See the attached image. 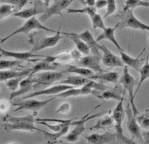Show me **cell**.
<instances>
[{
    "label": "cell",
    "instance_id": "12",
    "mask_svg": "<svg viewBox=\"0 0 149 144\" xmlns=\"http://www.w3.org/2000/svg\"><path fill=\"white\" fill-rule=\"evenodd\" d=\"M101 55H88L81 58L79 62H77L78 66L84 67L91 70L93 72L102 73L105 72L100 65L101 61Z\"/></svg>",
    "mask_w": 149,
    "mask_h": 144
},
{
    "label": "cell",
    "instance_id": "11",
    "mask_svg": "<svg viewBox=\"0 0 149 144\" xmlns=\"http://www.w3.org/2000/svg\"><path fill=\"white\" fill-rule=\"evenodd\" d=\"M99 50L103 53L101 60L104 65L109 68L116 67H125V65L123 62L121 57L112 53L108 48L104 45H99Z\"/></svg>",
    "mask_w": 149,
    "mask_h": 144
},
{
    "label": "cell",
    "instance_id": "34",
    "mask_svg": "<svg viewBox=\"0 0 149 144\" xmlns=\"http://www.w3.org/2000/svg\"><path fill=\"white\" fill-rule=\"evenodd\" d=\"M90 18L91 20L93 29H102L103 31L104 29H106V27L105 25V24H104L102 17L100 14L95 13L94 15H92V16H91Z\"/></svg>",
    "mask_w": 149,
    "mask_h": 144
},
{
    "label": "cell",
    "instance_id": "27",
    "mask_svg": "<svg viewBox=\"0 0 149 144\" xmlns=\"http://www.w3.org/2000/svg\"><path fill=\"white\" fill-rule=\"evenodd\" d=\"M66 35L70 36V38L73 40L76 46V49L79 51L81 54L88 56L90 54L91 49L89 47L85 44L82 40L80 39L75 33H66Z\"/></svg>",
    "mask_w": 149,
    "mask_h": 144
},
{
    "label": "cell",
    "instance_id": "25",
    "mask_svg": "<svg viewBox=\"0 0 149 144\" xmlns=\"http://www.w3.org/2000/svg\"><path fill=\"white\" fill-rule=\"evenodd\" d=\"M90 80L88 78H85L81 76H70L66 79L59 81L58 82L54 83V85L62 84L67 85L72 87H83L87 85L88 82H90Z\"/></svg>",
    "mask_w": 149,
    "mask_h": 144
},
{
    "label": "cell",
    "instance_id": "21",
    "mask_svg": "<svg viewBox=\"0 0 149 144\" xmlns=\"http://www.w3.org/2000/svg\"><path fill=\"white\" fill-rule=\"evenodd\" d=\"M77 35L89 47L92 54L100 55L99 53V44L96 42V40L90 31L87 29L80 34H77Z\"/></svg>",
    "mask_w": 149,
    "mask_h": 144
},
{
    "label": "cell",
    "instance_id": "30",
    "mask_svg": "<svg viewBox=\"0 0 149 144\" xmlns=\"http://www.w3.org/2000/svg\"><path fill=\"white\" fill-rule=\"evenodd\" d=\"M63 72L65 73H74V74L79 75V76L84 77H86L87 78H89V77H91L94 75V72L84 67H81V66L74 65H68V67H67L65 71H63Z\"/></svg>",
    "mask_w": 149,
    "mask_h": 144
},
{
    "label": "cell",
    "instance_id": "17",
    "mask_svg": "<svg viewBox=\"0 0 149 144\" xmlns=\"http://www.w3.org/2000/svg\"><path fill=\"white\" fill-rule=\"evenodd\" d=\"M145 50V48H144L136 58H133L130 56L129 54L126 53L124 51H120L121 58L124 65H125L126 66H130V67L135 70L138 72H139L141 67L142 66V63L146 60L145 58H140V56L143 53Z\"/></svg>",
    "mask_w": 149,
    "mask_h": 144
},
{
    "label": "cell",
    "instance_id": "23",
    "mask_svg": "<svg viewBox=\"0 0 149 144\" xmlns=\"http://www.w3.org/2000/svg\"><path fill=\"white\" fill-rule=\"evenodd\" d=\"M90 80L94 81H100V82H104L107 83H111L116 84L119 82L120 80V75L116 72H104L102 73H98V74L94 75L92 77H89Z\"/></svg>",
    "mask_w": 149,
    "mask_h": 144
},
{
    "label": "cell",
    "instance_id": "13",
    "mask_svg": "<svg viewBox=\"0 0 149 144\" xmlns=\"http://www.w3.org/2000/svg\"><path fill=\"white\" fill-rule=\"evenodd\" d=\"M74 88V87L67 86V85H62V84H58L54 85L53 86L51 87L47 88L46 89H43L41 90H39L37 92H34L33 93L27 95H25L24 97L22 98V100H25V99H32L33 97H37L39 95H57L62 92L66 90L71 89V88Z\"/></svg>",
    "mask_w": 149,
    "mask_h": 144
},
{
    "label": "cell",
    "instance_id": "20",
    "mask_svg": "<svg viewBox=\"0 0 149 144\" xmlns=\"http://www.w3.org/2000/svg\"><path fill=\"white\" fill-rule=\"evenodd\" d=\"M35 86V81L33 79V77L29 75L27 77V78L24 79L22 80V82L20 83V88L18 90L12 92L10 94V99L12 100L14 98H15L18 96L23 95L25 93H27L29 91L31 90L33 87Z\"/></svg>",
    "mask_w": 149,
    "mask_h": 144
},
{
    "label": "cell",
    "instance_id": "37",
    "mask_svg": "<svg viewBox=\"0 0 149 144\" xmlns=\"http://www.w3.org/2000/svg\"><path fill=\"white\" fill-rule=\"evenodd\" d=\"M67 12L69 14L72 13H80V14H87L89 17L97 13V9L95 7H84L81 9H73L69 8L67 10Z\"/></svg>",
    "mask_w": 149,
    "mask_h": 144
},
{
    "label": "cell",
    "instance_id": "14",
    "mask_svg": "<svg viewBox=\"0 0 149 144\" xmlns=\"http://www.w3.org/2000/svg\"><path fill=\"white\" fill-rule=\"evenodd\" d=\"M44 3V1H36V4L33 7L22 10L20 12L13 13L12 16L29 20L30 18L36 17L37 15L42 14L47 8L45 4H43Z\"/></svg>",
    "mask_w": 149,
    "mask_h": 144
},
{
    "label": "cell",
    "instance_id": "2",
    "mask_svg": "<svg viewBox=\"0 0 149 144\" xmlns=\"http://www.w3.org/2000/svg\"><path fill=\"white\" fill-rule=\"evenodd\" d=\"M117 17L120 19L117 23L118 29L130 28L136 30L149 31V25L138 19L133 13V10H129L125 12L121 11L117 15Z\"/></svg>",
    "mask_w": 149,
    "mask_h": 144
},
{
    "label": "cell",
    "instance_id": "33",
    "mask_svg": "<svg viewBox=\"0 0 149 144\" xmlns=\"http://www.w3.org/2000/svg\"><path fill=\"white\" fill-rule=\"evenodd\" d=\"M148 1H141V0H128L125 3V6L122 11H128L129 10H133L139 6L147 7Z\"/></svg>",
    "mask_w": 149,
    "mask_h": 144
},
{
    "label": "cell",
    "instance_id": "46",
    "mask_svg": "<svg viewBox=\"0 0 149 144\" xmlns=\"http://www.w3.org/2000/svg\"><path fill=\"white\" fill-rule=\"evenodd\" d=\"M96 1L95 0H85V1H80V3H82L84 7H94L95 5Z\"/></svg>",
    "mask_w": 149,
    "mask_h": 144
},
{
    "label": "cell",
    "instance_id": "6",
    "mask_svg": "<svg viewBox=\"0 0 149 144\" xmlns=\"http://www.w3.org/2000/svg\"><path fill=\"white\" fill-rule=\"evenodd\" d=\"M73 2V1H72V0H56V1H53V4L50 6H48L46 9L45 12L39 17V21L40 22H44L54 15L63 16V11L68 9Z\"/></svg>",
    "mask_w": 149,
    "mask_h": 144
},
{
    "label": "cell",
    "instance_id": "16",
    "mask_svg": "<svg viewBox=\"0 0 149 144\" xmlns=\"http://www.w3.org/2000/svg\"><path fill=\"white\" fill-rule=\"evenodd\" d=\"M61 34H66V32H61L60 31H58V32L53 36L45 37L42 39L39 44L32 48L31 52L33 53L36 51L55 46L63 38Z\"/></svg>",
    "mask_w": 149,
    "mask_h": 144
},
{
    "label": "cell",
    "instance_id": "36",
    "mask_svg": "<svg viewBox=\"0 0 149 144\" xmlns=\"http://www.w3.org/2000/svg\"><path fill=\"white\" fill-rule=\"evenodd\" d=\"M136 119L140 127L149 129V109H146L144 113L137 115Z\"/></svg>",
    "mask_w": 149,
    "mask_h": 144
},
{
    "label": "cell",
    "instance_id": "22",
    "mask_svg": "<svg viewBox=\"0 0 149 144\" xmlns=\"http://www.w3.org/2000/svg\"><path fill=\"white\" fill-rule=\"evenodd\" d=\"M0 53H1V55H3V56L5 57L12 58L19 61L20 60H29L31 58L35 57H46L44 56H40V55L34 54L31 53V51H30V52H15V51L3 49L1 47H0Z\"/></svg>",
    "mask_w": 149,
    "mask_h": 144
},
{
    "label": "cell",
    "instance_id": "49",
    "mask_svg": "<svg viewBox=\"0 0 149 144\" xmlns=\"http://www.w3.org/2000/svg\"><path fill=\"white\" fill-rule=\"evenodd\" d=\"M10 144H22V143H10Z\"/></svg>",
    "mask_w": 149,
    "mask_h": 144
},
{
    "label": "cell",
    "instance_id": "44",
    "mask_svg": "<svg viewBox=\"0 0 149 144\" xmlns=\"http://www.w3.org/2000/svg\"><path fill=\"white\" fill-rule=\"evenodd\" d=\"M70 54L72 58V60L77 61V63L79 62L80 59L82 58L81 57V54L77 49L73 50L72 52L70 53Z\"/></svg>",
    "mask_w": 149,
    "mask_h": 144
},
{
    "label": "cell",
    "instance_id": "48",
    "mask_svg": "<svg viewBox=\"0 0 149 144\" xmlns=\"http://www.w3.org/2000/svg\"><path fill=\"white\" fill-rule=\"evenodd\" d=\"M122 141L125 142L126 144H139L136 143L135 142H134L132 139H129L128 138L126 137V136H125L123 139L122 140Z\"/></svg>",
    "mask_w": 149,
    "mask_h": 144
},
{
    "label": "cell",
    "instance_id": "5",
    "mask_svg": "<svg viewBox=\"0 0 149 144\" xmlns=\"http://www.w3.org/2000/svg\"><path fill=\"white\" fill-rule=\"evenodd\" d=\"M91 113H88L86 115H85L84 117L81 118L79 120H74L73 121L72 123V125H71V126H74V128L68 135L64 137V138L67 142L70 143H74L78 141L80 138V136L82 135V134L85 130V129H86V128L85 127V123L87 122V121L93 119V118L101 116L104 113H100L95 114H93V115H91Z\"/></svg>",
    "mask_w": 149,
    "mask_h": 144
},
{
    "label": "cell",
    "instance_id": "8",
    "mask_svg": "<svg viewBox=\"0 0 149 144\" xmlns=\"http://www.w3.org/2000/svg\"><path fill=\"white\" fill-rule=\"evenodd\" d=\"M54 97H52L45 101H39L37 100V99H29L20 102L14 103L13 105L17 106V108L14 110V112L24 110L38 112L47 106L50 102L54 100Z\"/></svg>",
    "mask_w": 149,
    "mask_h": 144
},
{
    "label": "cell",
    "instance_id": "18",
    "mask_svg": "<svg viewBox=\"0 0 149 144\" xmlns=\"http://www.w3.org/2000/svg\"><path fill=\"white\" fill-rule=\"evenodd\" d=\"M117 29L118 24L115 25L114 27H106L105 29H104L101 34H100L95 39L96 42H99L102 40H107L113 43L114 45L118 48L119 51H124L122 49V47L120 45V44L117 41L116 37H115V31H116Z\"/></svg>",
    "mask_w": 149,
    "mask_h": 144
},
{
    "label": "cell",
    "instance_id": "45",
    "mask_svg": "<svg viewBox=\"0 0 149 144\" xmlns=\"http://www.w3.org/2000/svg\"><path fill=\"white\" fill-rule=\"evenodd\" d=\"M107 1H106V0H98V1H96L95 2V8L97 10L102 9L104 7L107 6Z\"/></svg>",
    "mask_w": 149,
    "mask_h": 144
},
{
    "label": "cell",
    "instance_id": "52",
    "mask_svg": "<svg viewBox=\"0 0 149 144\" xmlns=\"http://www.w3.org/2000/svg\"><path fill=\"white\" fill-rule=\"evenodd\" d=\"M1 39H0V43H1Z\"/></svg>",
    "mask_w": 149,
    "mask_h": 144
},
{
    "label": "cell",
    "instance_id": "29",
    "mask_svg": "<svg viewBox=\"0 0 149 144\" xmlns=\"http://www.w3.org/2000/svg\"><path fill=\"white\" fill-rule=\"evenodd\" d=\"M114 126V120L112 115H106L99 120L97 123L90 128L89 130H106Z\"/></svg>",
    "mask_w": 149,
    "mask_h": 144
},
{
    "label": "cell",
    "instance_id": "31",
    "mask_svg": "<svg viewBox=\"0 0 149 144\" xmlns=\"http://www.w3.org/2000/svg\"><path fill=\"white\" fill-rule=\"evenodd\" d=\"M146 62L144 65L141 66L139 73H140V82L139 85H138V87L136 88V90L135 92V95L137 94L138 92L139 91V89L140 88L141 85L143 83V82L146 80L147 79L149 78V51L147 54V58H146Z\"/></svg>",
    "mask_w": 149,
    "mask_h": 144
},
{
    "label": "cell",
    "instance_id": "51",
    "mask_svg": "<svg viewBox=\"0 0 149 144\" xmlns=\"http://www.w3.org/2000/svg\"><path fill=\"white\" fill-rule=\"evenodd\" d=\"M2 56V55L1 54H0V58H1Z\"/></svg>",
    "mask_w": 149,
    "mask_h": 144
},
{
    "label": "cell",
    "instance_id": "47",
    "mask_svg": "<svg viewBox=\"0 0 149 144\" xmlns=\"http://www.w3.org/2000/svg\"><path fill=\"white\" fill-rule=\"evenodd\" d=\"M143 144H149V131L141 132Z\"/></svg>",
    "mask_w": 149,
    "mask_h": 144
},
{
    "label": "cell",
    "instance_id": "3",
    "mask_svg": "<svg viewBox=\"0 0 149 144\" xmlns=\"http://www.w3.org/2000/svg\"><path fill=\"white\" fill-rule=\"evenodd\" d=\"M120 82L124 87L125 91H127L129 96L130 104L131 106L134 115L136 116L139 114V111L136 108L135 103V87L136 84V80L130 74L128 70V66H125L123 72V74L119 80Z\"/></svg>",
    "mask_w": 149,
    "mask_h": 144
},
{
    "label": "cell",
    "instance_id": "53",
    "mask_svg": "<svg viewBox=\"0 0 149 144\" xmlns=\"http://www.w3.org/2000/svg\"><path fill=\"white\" fill-rule=\"evenodd\" d=\"M148 40H149V34H148Z\"/></svg>",
    "mask_w": 149,
    "mask_h": 144
},
{
    "label": "cell",
    "instance_id": "4",
    "mask_svg": "<svg viewBox=\"0 0 149 144\" xmlns=\"http://www.w3.org/2000/svg\"><path fill=\"white\" fill-rule=\"evenodd\" d=\"M34 30L46 31L47 32H54L55 34L58 32V31H54L53 29L44 26V25L42 24L41 22L39 21V20H38L36 17H34L27 20L21 27L16 29L15 31H13L12 33H11L10 34L8 35L6 37H5V38L2 39L1 40V43L5 42L6 40H8L14 35H17L18 34H21L22 33V34H28L30 32Z\"/></svg>",
    "mask_w": 149,
    "mask_h": 144
},
{
    "label": "cell",
    "instance_id": "39",
    "mask_svg": "<svg viewBox=\"0 0 149 144\" xmlns=\"http://www.w3.org/2000/svg\"><path fill=\"white\" fill-rule=\"evenodd\" d=\"M20 62L17 60H0V71H3V70H8L15 66H19Z\"/></svg>",
    "mask_w": 149,
    "mask_h": 144
},
{
    "label": "cell",
    "instance_id": "7",
    "mask_svg": "<svg viewBox=\"0 0 149 144\" xmlns=\"http://www.w3.org/2000/svg\"><path fill=\"white\" fill-rule=\"evenodd\" d=\"M124 99L125 98L123 97L120 101L118 102L116 108L113 110V114H112L114 123V128L116 130L117 140H121V141H122V140L125 136L123 133V123L125 120L126 114L123 106Z\"/></svg>",
    "mask_w": 149,
    "mask_h": 144
},
{
    "label": "cell",
    "instance_id": "32",
    "mask_svg": "<svg viewBox=\"0 0 149 144\" xmlns=\"http://www.w3.org/2000/svg\"><path fill=\"white\" fill-rule=\"evenodd\" d=\"M71 125H66L64 128H63L61 131H59L58 132H56V133H49L47 131H44L43 134H44V136H45L47 140V142L49 143H54L58 139H59L60 137H61L62 136L65 135L68 133L69 128L70 127Z\"/></svg>",
    "mask_w": 149,
    "mask_h": 144
},
{
    "label": "cell",
    "instance_id": "38",
    "mask_svg": "<svg viewBox=\"0 0 149 144\" xmlns=\"http://www.w3.org/2000/svg\"><path fill=\"white\" fill-rule=\"evenodd\" d=\"M29 1L27 0H11V1H3L2 3H8L14 6V12L17 13L22 10V8L27 4Z\"/></svg>",
    "mask_w": 149,
    "mask_h": 144
},
{
    "label": "cell",
    "instance_id": "40",
    "mask_svg": "<svg viewBox=\"0 0 149 144\" xmlns=\"http://www.w3.org/2000/svg\"><path fill=\"white\" fill-rule=\"evenodd\" d=\"M23 79H24L23 77H20V78H17V79L10 80L8 81H7V82H6V86L10 90H12V92H13L17 90L18 86H20V82Z\"/></svg>",
    "mask_w": 149,
    "mask_h": 144
},
{
    "label": "cell",
    "instance_id": "35",
    "mask_svg": "<svg viewBox=\"0 0 149 144\" xmlns=\"http://www.w3.org/2000/svg\"><path fill=\"white\" fill-rule=\"evenodd\" d=\"M14 6L8 3H4L0 5V21L14 13Z\"/></svg>",
    "mask_w": 149,
    "mask_h": 144
},
{
    "label": "cell",
    "instance_id": "50",
    "mask_svg": "<svg viewBox=\"0 0 149 144\" xmlns=\"http://www.w3.org/2000/svg\"><path fill=\"white\" fill-rule=\"evenodd\" d=\"M147 7H148V8H149V3L148 2V4H147Z\"/></svg>",
    "mask_w": 149,
    "mask_h": 144
},
{
    "label": "cell",
    "instance_id": "9",
    "mask_svg": "<svg viewBox=\"0 0 149 144\" xmlns=\"http://www.w3.org/2000/svg\"><path fill=\"white\" fill-rule=\"evenodd\" d=\"M125 113L127 116V129L128 132L131 135L132 140L136 138L141 143H143V140L141 135V131L140 125L138 123L136 116L134 115L132 108H130V104L128 103L125 109Z\"/></svg>",
    "mask_w": 149,
    "mask_h": 144
},
{
    "label": "cell",
    "instance_id": "19",
    "mask_svg": "<svg viewBox=\"0 0 149 144\" xmlns=\"http://www.w3.org/2000/svg\"><path fill=\"white\" fill-rule=\"evenodd\" d=\"M94 90L88 86V83L85 86L80 88H73L70 90H66L59 94L55 97L61 98H68L71 97H76L79 95H86L88 94H93Z\"/></svg>",
    "mask_w": 149,
    "mask_h": 144
},
{
    "label": "cell",
    "instance_id": "1",
    "mask_svg": "<svg viewBox=\"0 0 149 144\" xmlns=\"http://www.w3.org/2000/svg\"><path fill=\"white\" fill-rule=\"evenodd\" d=\"M3 119V121L6 122L3 125V127L8 132L15 130L30 132L38 131L42 133L45 131L35 126L34 117L31 114L22 117H15L7 114Z\"/></svg>",
    "mask_w": 149,
    "mask_h": 144
},
{
    "label": "cell",
    "instance_id": "26",
    "mask_svg": "<svg viewBox=\"0 0 149 144\" xmlns=\"http://www.w3.org/2000/svg\"><path fill=\"white\" fill-rule=\"evenodd\" d=\"M58 64L56 63H51L47 60H44L39 63L36 64L31 69V73L29 75L33 76L36 73H39L40 71H46L48 72L49 70H54L58 68Z\"/></svg>",
    "mask_w": 149,
    "mask_h": 144
},
{
    "label": "cell",
    "instance_id": "28",
    "mask_svg": "<svg viewBox=\"0 0 149 144\" xmlns=\"http://www.w3.org/2000/svg\"><path fill=\"white\" fill-rule=\"evenodd\" d=\"M93 95L95 97H97L99 99H102V100H109V99H114V100L118 101V102L120 101L122 98L124 97L123 95H121L120 94H118L117 91L114 90L108 89L104 92H102L101 93H99L98 91L94 90L93 92Z\"/></svg>",
    "mask_w": 149,
    "mask_h": 144
},
{
    "label": "cell",
    "instance_id": "41",
    "mask_svg": "<svg viewBox=\"0 0 149 144\" xmlns=\"http://www.w3.org/2000/svg\"><path fill=\"white\" fill-rule=\"evenodd\" d=\"M117 9L116 6V1H114V0H109L107 1V4L106 6V12L104 17H107L111 15H113Z\"/></svg>",
    "mask_w": 149,
    "mask_h": 144
},
{
    "label": "cell",
    "instance_id": "42",
    "mask_svg": "<svg viewBox=\"0 0 149 144\" xmlns=\"http://www.w3.org/2000/svg\"><path fill=\"white\" fill-rule=\"evenodd\" d=\"M71 109V106L68 102L63 103L62 104L59 106L58 108L56 113H62V114H67L70 112Z\"/></svg>",
    "mask_w": 149,
    "mask_h": 144
},
{
    "label": "cell",
    "instance_id": "10",
    "mask_svg": "<svg viewBox=\"0 0 149 144\" xmlns=\"http://www.w3.org/2000/svg\"><path fill=\"white\" fill-rule=\"evenodd\" d=\"M65 73L63 72H46L38 73L33 76V79L35 81V87L39 85H49L54 84L59 82V80H62L65 77Z\"/></svg>",
    "mask_w": 149,
    "mask_h": 144
},
{
    "label": "cell",
    "instance_id": "15",
    "mask_svg": "<svg viewBox=\"0 0 149 144\" xmlns=\"http://www.w3.org/2000/svg\"><path fill=\"white\" fill-rule=\"evenodd\" d=\"M88 144H107L114 142L117 139L116 133L106 131L104 134H92L88 135H84Z\"/></svg>",
    "mask_w": 149,
    "mask_h": 144
},
{
    "label": "cell",
    "instance_id": "24",
    "mask_svg": "<svg viewBox=\"0 0 149 144\" xmlns=\"http://www.w3.org/2000/svg\"><path fill=\"white\" fill-rule=\"evenodd\" d=\"M31 69L22 71H15V70H3L0 71V82H7L13 79L20 78V77H28L31 74Z\"/></svg>",
    "mask_w": 149,
    "mask_h": 144
},
{
    "label": "cell",
    "instance_id": "43",
    "mask_svg": "<svg viewBox=\"0 0 149 144\" xmlns=\"http://www.w3.org/2000/svg\"><path fill=\"white\" fill-rule=\"evenodd\" d=\"M10 108V103L6 100H0V113H5Z\"/></svg>",
    "mask_w": 149,
    "mask_h": 144
}]
</instances>
